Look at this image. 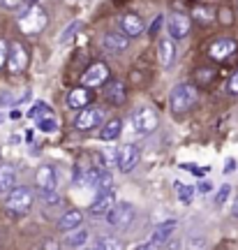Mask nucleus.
Listing matches in <instances>:
<instances>
[{
  "label": "nucleus",
  "instance_id": "24",
  "mask_svg": "<svg viewBox=\"0 0 238 250\" xmlns=\"http://www.w3.org/2000/svg\"><path fill=\"white\" fill-rule=\"evenodd\" d=\"M192 17L201 23V26H208V23H213V9L211 7H201V5H197V7L192 9Z\"/></svg>",
  "mask_w": 238,
  "mask_h": 250
},
{
  "label": "nucleus",
  "instance_id": "13",
  "mask_svg": "<svg viewBox=\"0 0 238 250\" xmlns=\"http://www.w3.org/2000/svg\"><path fill=\"white\" fill-rule=\"evenodd\" d=\"M116 204V192L114 188H106V190H97L95 199L90 204V213L93 215H106L109 208Z\"/></svg>",
  "mask_w": 238,
  "mask_h": 250
},
{
  "label": "nucleus",
  "instance_id": "7",
  "mask_svg": "<svg viewBox=\"0 0 238 250\" xmlns=\"http://www.w3.org/2000/svg\"><path fill=\"white\" fill-rule=\"evenodd\" d=\"M158 123H159V116L155 114V109H150V107H141L132 116V125L139 134L155 132V130H158Z\"/></svg>",
  "mask_w": 238,
  "mask_h": 250
},
{
  "label": "nucleus",
  "instance_id": "20",
  "mask_svg": "<svg viewBox=\"0 0 238 250\" xmlns=\"http://www.w3.org/2000/svg\"><path fill=\"white\" fill-rule=\"evenodd\" d=\"M81 223H83V213H81V211H67L65 215H60L58 229H62V232H72V229L81 227Z\"/></svg>",
  "mask_w": 238,
  "mask_h": 250
},
{
  "label": "nucleus",
  "instance_id": "36",
  "mask_svg": "<svg viewBox=\"0 0 238 250\" xmlns=\"http://www.w3.org/2000/svg\"><path fill=\"white\" fill-rule=\"evenodd\" d=\"M234 167H236V162H234V160H229V162H227V169H224V171H231V169H234Z\"/></svg>",
  "mask_w": 238,
  "mask_h": 250
},
{
  "label": "nucleus",
  "instance_id": "11",
  "mask_svg": "<svg viewBox=\"0 0 238 250\" xmlns=\"http://www.w3.org/2000/svg\"><path fill=\"white\" fill-rule=\"evenodd\" d=\"M234 54H236V42H234V40H229V37L215 40V42L208 46V56H211L213 61H218V62L229 61Z\"/></svg>",
  "mask_w": 238,
  "mask_h": 250
},
{
  "label": "nucleus",
  "instance_id": "17",
  "mask_svg": "<svg viewBox=\"0 0 238 250\" xmlns=\"http://www.w3.org/2000/svg\"><path fill=\"white\" fill-rule=\"evenodd\" d=\"M120 28H123L130 37H139L143 30H146V23L141 21V17H139V14L130 12V14H125V17L120 19Z\"/></svg>",
  "mask_w": 238,
  "mask_h": 250
},
{
  "label": "nucleus",
  "instance_id": "35",
  "mask_svg": "<svg viewBox=\"0 0 238 250\" xmlns=\"http://www.w3.org/2000/svg\"><path fill=\"white\" fill-rule=\"evenodd\" d=\"M199 190H201V192H211V190H213V183H211V181H203L201 186H199Z\"/></svg>",
  "mask_w": 238,
  "mask_h": 250
},
{
  "label": "nucleus",
  "instance_id": "2",
  "mask_svg": "<svg viewBox=\"0 0 238 250\" xmlns=\"http://www.w3.org/2000/svg\"><path fill=\"white\" fill-rule=\"evenodd\" d=\"M46 26H49V17H46V12L40 5L26 7L21 12V17H19V28L26 35H40Z\"/></svg>",
  "mask_w": 238,
  "mask_h": 250
},
{
  "label": "nucleus",
  "instance_id": "10",
  "mask_svg": "<svg viewBox=\"0 0 238 250\" xmlns=\"http://www.w3.org/2000/svg\"><path fill=\"white\" fill-rule=\"evenodd\" d=\"M102 46H104V51H109V54H123V51H127V46H130V35L125 30H111V33H106L102 37Z\"/></svg>",
  "mask_w": 238,
  "mask_h": 250
},
{
  "label": "nucleus",
  "instance_id": "18",
  "mask_svg": "<svg viewBox=\"0 0 238 250\" xmlns=\"http://www.w3.org/2000/svg\"><path fill=\"white\" fill-rule=\"evenodd\" d=\"M104 98L109 104H114V107H120L125 102V98H127V93H125V86L120 83V81H109L104 88Z\"/></svg>",
  "mask_w": 238,
  "mask_h": 250
},
{
  "label": "nucleus",
  "instance_id": "25",
  "mask_svg": "<svg viewBox=\"0 0 238 250\" xmlns=\"http://www.w3.org/2000/svg\"><path fill=\"white\" fill-rule=\"evenodd\" d=\"M37 127H40L42 132H53V130H58V121L53 118V114H49V116L37 118Z\"/></svg>",
  "mask_w": 238,
  "mask_h": 250
},
{
  "label": "nucleus",
  "instance_id": "28",
  "mask_svg": "<svg viewBox=\"0 0 238 250\" xmlns=\"http://www.w3.org/2000/svg\"><path fill=\"white\" fill-rule=\"evenodd\" d=\"M95 248L97 250H114V248H118V243H116L114 239H109V236H99L95 241Z\"/></svg>",
  "mask_w": 238,
  "mask_h": 250
},
{
  "label": "nucleus",
  "instance_id": "31",
  "mask_svg": "<svg viewBox=\"0 0 238 250\" xmlns=\"http://www.w3.org/2000/svg\"><path fill=\"white\" fill-rule=\"evenodd\" d=\"M229 192H231L229 186H222L220 192H218V197H215V204H224V202H227V197H229Z\"/></svg>",
  "mask_w": 238,
  "mask_h": 250
},
{
  "label": "nucleus",
  "instance_id": "22",
  "mask_svg": "<svg viewBox=\"0 0 238 250\" xmlns=\"http://www.w3.org/2000/svg\"><path fill=\"white\" fill-rule=\"evenodd\" d=\"M14 186H17V171H14V167L0 165V195L9 192Z\"/></svg>",
  "mask_w": 238,
  "mask_h": 250
},
{
  "label": "nucleus",
  "instance_id": "5",
  "mask_svg": "<svg viewBox=\"0 0 238 250\" xmlns=\"http://www.w3.org/2000/svg\"><path fill=\"white\" fill-rule=\"evenodd\" d=\"M102 121H104V109H99L97 104H86L77 114V130H81V132L95 130L102 125Z\"/></svg>",
  "mask_w": 238,
  "mask_h": 250
},
{
  "label": "nucleus",
  "instance_id": "34",
  "mask_svg": "<svg viewBox=\"0 0 238 250\" xmlns=\"http://www.w3.org/2000/svg\"><path fill=\"white\" fill-rule=\"evenodd\" d=\"M79 28H81V23H72V26L65 30V35H62V42H67V40L72 37V33H74V30H79Z\"/></svg>",
  "mask_w": 238,
  "mask_h": 250
},
{
  "label": "nucleus",
  "instance_id": "19",
  "mask_svg": "<svg viewBox=\"0 0 238 250\" xmlns=\"http://www.w3.org/2000/svg\"><path fill=\"white\" fill-rule=\"evenodd\" d=\"M90 100H93V93L88 90V86H79V88L70 90L67 104H70V109H83L86 104H90Z\"/></svg>",
  "mask_w": 238,
  "mask_h": 250
},
{
  "label": "nucleus",
  "instance_id": "23",
  "mask_svg": "<svg viewBox=\"0 0 238 250\" xmlns=\"http://www.w3.org/2000/svg\"><path fill=\"white\" fill-rule=\"evenodd\" d=\"M86 241H88V232H86L83 227H77V229H72L70 236L65 239V246H67V248H81Z\"/></svg>",
  "mask_w": 238,
  "mask_h": 250
},
{
  "label": "nucleus",
  "instance_id": "38",
  "mask_svg": "<svg viewBox=\"0 0 238 250\" xmlns=\"http://www.w3.org/2000/svg\"><path fill=\"white\" fill-rule=\"evenodd\" d=\"M0 121H2V116H0Z\"/></svg>",
  "mask_w": 238,
  "mask_h": 250
},
{
  "label": "nucleus",
  "instance_id": "8",
  "mask_svg": "<svg viewBox=\"0 0 238 250\" xmlns=\"http://www.w3.org/2000/svg\"><path fill=\"white\" fill-rule=\"evenodd\" d=\"M28 67V49L21 42H12L7 54V70L12 74H21Z\"/></svg>",
  "mask_w": 238,
  "mask_h": 250
},
{
  "label": "nucleus",
  "instance_id": "30",
  "mask_svg": "<svg viewBox=\"0 0 238 250\" xmlns=\"http://www.w3.org/2000/svg\"><path fill=\"white\" fill-rule=\"evenodd\" d=\"M7 54H9V44L5 40H0V67L7 65Z\"/></svg>",
  "mask_w": 238,
  "mask_h": 250
},
{
  "label": "nucleus",
  "instance_id": "3",
  "mask_svg": "<svg viewBox=\"0 0 238 250\" xmlns=\"http://www.w3.org/2000/svg\"><path fill=\"white\" fill-rule=\"evenodd\" d=\"M33 204H35V197L26 186H14L5 199V208L12 215H26L33 208Z\"/></svg>",
  "mask_w": 238,
  "mask_h": 250
},
{
  "label": "nucleus",
  "instance_id": "27",
  "mask_svg": "<svg viewBox=\"0 0 238 250\" xmlns=\"http://www.w3.org/2000/svg\"><path fill=\"white\" fill-rule=\"evenodd\" d=\"M197 81L199 83H211L213 79H215V70H211V67H201V70H197Z\"/></svg>",
  "mask_w": 238,
  "mask_h": 250
},
{
  "label": "nucleus",
  "instance_id": "15",
  "mask_svg": "<svg viewBox=\"0 0 238 250\" xmlns=\"http://www.w3.org/2000/svg\"><path fill=\"white\" fill-rule=\"evenodd\" d=\"M190 17H185V14H171L169 17V37H174V40H185L187 35H190Z\"/></svg>",
  "mask_w": 238,
  "mask_h": 250
},
{
  "label": "nucleus",
  "instance_id": "6",
  "mask_svg": "<svg viewBox=\"0 0 238 250\" xmlns=\"http://www.w3.org/2000/svg\"><path fill=\"white\" fill-rule=\"evenodd\" d=\"M139 160H141V151H139L137 144H123V146L118 148L116 162H118V169L123 171V174H130V171L139 165Z\"/></svg>",
  "mask_w": 238,
  "mask_h": 250
},
{
  "label": "nucleus",
  "instance_id": "14",
  "mask_svg": "<svg viewBox=\"0 0 238 250\" xmlns=\"http://www.w3.org/2000/svg\"><path fill=\"white\" fill-rule=\"evenodd\" d=\"M178 49H176V40L174 37H162L158 42V61L162 67H169L176 62Z\"/></svg>",
  "mask_w": 238,
  "mask_h": 250
},
{
  "label": "nucleus",
  "instance_id": "16",
  "mask_svg": "<svg viewBox=\"0 0 238 250\" xmlns=\"http://www.w3.org/2000/svg\"><path fill=\"white\" fill-rule=\"evenodd\" d=\"M176 229V220H169V223L159 225L155 232L150 234V241L143 243L141 248H158V246H162V243H167V239L171 236V232Z\"/></svg>",
  "mask_w": 238,
  "mask_h": 250
},
{
  "label": "nucleus",
  "instance_id": "26",
  "mask_svg": "<svg viewBox=\"0 0 238 250\" xmlns=\"http://www.w3.org/2000/svg\"><path fill=\"white\" fill-rule=\"evenodd\" d=\"M176 190H178V197H180V202L183 204H190L192 202V197H194V188H190V186H180V183H176Z\"/></svg>",
  "mask_w": 238,
  "mask_h": 250
},
{
  "label": "nucleus",
  "instance_id": "37",
  "mask_svg": "<svg viewBox=\"0 0 238 250\" xmlns=\"http://www.w3.org/2000/svg\"><path fill=\"white\" fill-rule=\"evenodd\" d=\"M231 211H234V215H238V199L234 202V208H231Z\"/></svg>",
  "mask_w": 238,
  "mask_h": 250
},
{
  "label": "nucleus",
  "instance_id": "33",
  "mask_svg": "<svg viewBox=\"0 0 238 250\" xmlns=\"http://www.w3.org/2000/svg\"><path fill=\"white\" fill-rule=\"evenodd\" d=\"M229 93L231 95H238V72H234V77L229 79Z\"/></svg>",
  "mask_w": 238,
  "mask_h": 250
},
{
  "label": "nucleus",
  "instance_id": "9",
  "mask_svg": "<svg viewBox=\"0 0 238 250\" xmlns=\"http://www.w3.org/2000/svg\"><path fill=\"white\" fill-rule=\"evenodd\" d=\"M106 79H109V67H106V62H93L88 70L81 74V83L88 86V88L102 86V83H106Z\"/></svg>",
  "mask_w": 238,
  "mask_h": 250
},
{
  "label": "nucleus",
  "instance_id": "1",
  "mask_svg": "<svg viewBox=\"0 0 238 250\" xmlns=\"http://www.w3.org/2000/svg\"><path fill=\"white\" fill-rule=\"evenodd\" d=\"M199 100V90L192 83H176L171 88V95H169V107L174 114H185L197 104Z\"/></svg>",
  "mask_w": 238,
  "mask_h": 250
},
{
  "label": "nucleus",
  "instance_id": "32",
  "mask_svg": "<svg viewBox=\"0 0 238 250\" xmlns=\"http://www.w3.org/2000/svg\"><path fill=\"white\" fill-rule=\"evenodd\" d=\"M0 5L2 7H7V9H17L23 5V0H0Z\"/></svg>",
  "mask_w": 238,
  "mask_h": 250
},
{
  "label": "nucleus",
  "instance_id": "12",
  "mask_svg": "<svg viewBox=\"0 0 238 250\" xmlns=\"http://www.w3.org/2000/svg\"><path fill=\"white\" fill-rule=\"evenodd\" d=\"M35 181H37V190H40V195H49V192H56V169H53L51 165H42L35 174Z\"/></svg>",
  "mask_w": 238,
  "mask_h": 250
},
{
  "label": "nucleus",
  "instance_id": "21",
  "mask_svg": "<svg viewBox=\"0 0 238 250\" xmlns=\"http://www.w3.org/2000/svg\"><path fill=\"white\" fill-rule=\"evenodd\" d=\"M120 132H123V123H120L118 118H111V121H106L104 127L99 130V139H102V142H114V139L120 137Z\"/></svg>",
  "mask_w": 238,
  "mask_h": 250
},
{
  "label": "nucleus",
  "instance_id": "29",
  "mask_svg": "<svg viewBox=\"0 0 238 250\" xmlns=\"http://www.w3.org/2000/svg\"><path fill=\"white\" fill-rule=\"evenodd\" d=\"M218 14H220V23H224V26H231V23H234V19H231V9H229V7H222Z\"/></svg>",
  "mask_w": 238,
  "mask_h": 250
},
{
  "label": "nucleus",
  "instance_id": "4",
  "mask_svg": "<svg viewBox=\"0 0 238 250\" xmlns=\"http://www.w3.org/2000/svg\"><path fill=\"white\" fill-rule=\"evenodd\" d=\"M132 220H134V206L130 202H116L109 208V213H106V223L111 225L114 229H125Z\"/></svg>",
  "mask_w": 238,
  "mask_h": 250
}]
</instances>
